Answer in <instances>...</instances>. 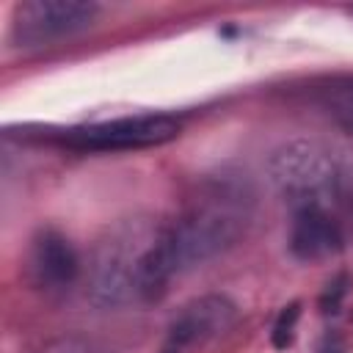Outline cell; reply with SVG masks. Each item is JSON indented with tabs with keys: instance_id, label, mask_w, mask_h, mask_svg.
Masks as SVG:
<instances>
[{
	"instance_id": "8fae6325",
	"label": "cell",
	"mask_w": 353,
	"mask_h": 353,
	"mask_svg": "<svg viewBox=\"0 0 353 353\" xmlns=\"http://www.w3.org/2000/svg\"><path fill=\"white\" fill-rule=\"evenodd\" d=\"M41 353H105L83 339H61V342H52L50 347H44Z\"/></svg>"
},
{
	"instance_id": "52a82bcc",
	"label": "cell",
	"mask_w": 353,
	"mask_h": 353,
	"mask_svg": "<svg viewBox=\"0 0 353 353\" xmlns=\"http://www.w3.org/2000/svg\"><path fill=\"white\" fill-rule=\"evenodd\" d=\"M28 270L36 287L44 290H63L80 273V259L74 245L55 229H41L28 254Z\"/></svg>"
},
{
	"instance_id": "ba28073f",
	"label": "cell",
	"mask_w": 353,
	"mask_h": 353,
	"mask_svg": "<svg viewBox=\"0 0 353 353\" xmlns=\"http://www.w3.org/2000/svg\"><path fill=\"white\" fill-rule=\"evenodd\" d=\"M342 229L323 207L295 210L290 226V251L295 259L317 262L342 251Z\"/></svg>"
},
{
	"instance_id": "7c38bea8",
	"label": "cell",
	"mask_w": 353,
	"mask_h": 353,
	"mask_svg": "<svg viewBox=\"0 0 353 353\" xmlns=\"http://www.w3.org/2000/svg\"><path fill=\"white\" fill-rule=\"evenodd\" d=\"M345 284H347V276H339L334 284H328V292H325V298H323V309H325V312H334V309H336L339 298L345 295Z\"/></svg>"
},
{
	"instance_id": "30bf717a",
	"label": "cell",
	"mask_w": 353,
	"mask_h": 353,
	"mask_svg": "<svg viewBox=\"0 0 353 353\" xmlns=\"http://www.w3.org/2000/svg\"><path fill=\"white\" fill-rule=\"evenodd\" d=\"M298 317H301V306H298V303H287V306L279 312V317H276V323H273V331H270L273 347L284 350V347H290V345H292Z\"/></svg>"
},
{
	"instance_id": "277c9868",
	"label": "cell",
	"mask_w": 353,
	"mask_h": 353,
	"mask_svg": "<svg viewBox=\"0 0 353 353\" xmlns=\"http://www.w3.org/2000/svg\"><path fill=\"white\" fill-rule=\"evenodd\" d=\"M182 124L165 113H141V116H119L97 124L69 127L61 141L72 149L83 152H119V149H146L168 143L179 135Z\"/></svg>"
},
{
	"instance_id": "7a4b0ae2",
	"label": "cell",
	"mask_w": 353,
	"mask_h": 353,
	"mask_svg": "<svg viewBox=\"0 0 353 353\" xmlns=\"http://www.w3.org/2000/svg\"><path fill=\"white\" fill-rule=\"evenodd\" d=\"M251 218V193L232 176L204 179L168 223L176 270H188L240 240Z\"/></svg>"
},
{
	"instance_id": "4fadbf2b",
	"label": "cell",
	"mask_w": 353,
	"mask_h": 353,
	"mask_svg": "<svg viewBox=\"0 0 353 353\" xmlns=\"http://www.w3.org/2000/svg\"><path fill=\"white\" fill-rule=\"evenodd\" d=\"M328 353H339V350H328Z\"/></svg>"
},
{
	"instance_id": "5b68a950",
	"label": "cell",
	"mask_w": 353,
	"mask_h": 353,
	"mask_svg": "<svg viewBox=\"0 0 353 353\" xmlns=\"http://www.w3.org/2000/svg\"><path fill=\"white\" fill-rule=\"evenodd\" d=\"M99 17L97 3L83 0H30L11 17V41L17 47H47L88 30Z\"/></svg>"
},
{
	"instance_id": "3957f363",
	"label": "cell",
	"mask_w": 353,
	"mask_h": 353,
	"mask_svg": "<svg viewBox=\"0 0 353 353\" xmlns=\"http://www.w3.org/2000/svg\"><path fill=\"white\" fill-rule=\"evenodd\" d=\"M268 176L276 193L292 204V210H325V204L342 193V168L334 152L306 138H292L273 149L268 160Z\"/></svg>"
},
{
	"instance_id": "8992f818",
	"label": "cell",
	"mask_w": 353,
	"mask_h": 353,
	"mask_svg": "<svg viewBox=\"0 0 353 353\" xmlns=\"http://www.w3.org/2000/svg\"><path fill=\"white\" fill-rule=\"evenodd\" d=\"M234 317L237 309L226 295H201L176 314L160 353H201L232 328Z\"/></svg>"
},
{
	"instance_id": "6da1fadb",
	"label": "cell",
	"mask_w": 353,
	"mask_h": 353,
	"mask_svg": "<svg viewBox=\"0 0 353 353\" xmlns=\"http://www.w3.org/2000/svg\"><path fill=\"white\" fill-rule=\"evenodd\" d=\"M176 273L168 223L124 221L99 243L88 270V292L99 306L143 303L160 298Z\"/></svg>"
},
{
	"instance_id": "9c48e42d",
	"label": "cell",
	"mask_w": 353,
	"mask_h": 353,
	"mask_svg": "<svg viewBox=\"0 0 353 353\" xmlns=\"http://www.w3.org/2000/svg\"><path fill=\"white\" fill-rule=\"evenodd\" d=\"M323 108L328 110V116L353 135V77L345 80H334L328 88H323L320 94Z\"/></svg>"
}]
</instances>
